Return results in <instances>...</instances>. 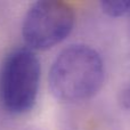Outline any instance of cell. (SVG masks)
Returning <instances> with one entry per match:
<instances>
[{
    "label": "cell",
    "mask_w": 130,
    "mask_h": 130,
    "mask_svg": "<svg viewBox=\"0 0 130 130\" xmlns=\"http://www.w3.org/2000/svg\"><path fill=\"white\" fill-rule=\"evenodd\" d=\"M120 104L127 110H130V85L122 90L120 95Z\"/></svg>",
    "instance_id": "cell-5"
},
{
    "label": "cell",
    "mask_w": 130,
    "mask_h": 130,
    "mask_svg": "<svg viewBox=\"0 0 130 130\" xmlns=\"http://www.w3.org/2000/svg\"><path fill=\"white\" fill-rule=\"evenodd\" d=\"M75 24V13L69 4L59 0H41L30 6L22 22L25 47L47 50L63 42Z\"/></svg>",
    "instance_id": "cell-3"
},
{
    "label": "cell",
    "mask_w": 130,
    "mask_h": 130,
    "mask_svg": "<svg viewBox=\"0 0 130 130\" xmlns=\"http://www.w3.org/2000/svg\"><path fill=\"white\" fill-rule=\"evenodd\" d=\"M105 78L102 56L87 45H71L53 61L48 86L55 99L74 104L90 99L101 90Z\"/></svg>",
    "instance_id": "cell-1"
},
{
    "label": "cell",
    "mask_w": 130,
    "mask_h": 130,
    "mask_svg": "<svg viewBox=\"0 0 130 130\" xmlns=\"http://www.w3.org/2000/svg\"><path fill=\"white\" fill-rule=\"evenodd\" d=\"M101 9L106 16L113 18L130 15V0H111L102 1Z\"/></svg>",
    "instance_id": "cell-4"
},
{
    "label": "cell",
    "mask_w": 130,
    "mask_h": 130,
    "mask_svg": "<svg viewBox=\"0 0 130 130\" xmlns=\"http://www.w3.org/2000/svg\"><path fill=\"white\" fill-rule=\"evenodd\" d=\"M41 64L36 52L17 47L7 53L0 65V104L11 115L33 110L40 88Z\"/></svg>",
    "instance_id": "cell-2"
}]
</instances>
